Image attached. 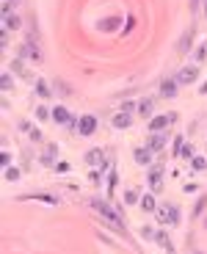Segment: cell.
<instances>
[{"label": "cell", "mask_w": 207, "mask_h": 254, "mask_svg": "<svg viewBox=\"0 0 207 254\" xmlns=\"http://www.w3.org/2000/svg\"><path fill=\"white\" fill-rule=\"evenodd\" d=\"M88 207L94 210L97 216H100V218H102V221H105L111 229H116V232H125V224H122L119 210L113 207L111 202H105V199H88Z\"/></svg>", "instance_id": "6da1fadb"}, {"label": "cell", "mask_w": 207, "mask_h": 254, "mask_svg": "<svg viewBox=\"0 0 207 254\" xmlns=\"http://www.w3.org/2000/svg\"><path fill=\"white\" fill-rule=\"evenodd\" d=\"M155 216H157V221H160V224H171V227H177V224H180V207H177V204L163 202V204H157Z\"/></svg>", "instance_id": "7a4b0ae2"}, {"label": "cell", "mask_w": 207, "mask_h": 254, "mask_svg": "<svg viewBox=\"0 0 207 254\" xmlns=\"http://www.w3.org/2000/svg\"><path fill=\"white\" fill-rule=\"evenodd\" d=\"M163 174H166L163 163L149 166V172H146V183H149V190H152V193H160V188H163Z\"/></svg>", "instance_id": "3957f363"}, {"label": "cell", "mask_w": 207, "mask_h": 254, "mask_svg": "<svg viewBox=\"0 0 207 254\" xmlns=\"http://www.w3.org/2000/svg\"><path fill=\"white\" fill-rule=\"evenodd\" d=\"M174 80L180 83V86H194V83L199 80V66H196V64H185V66L174 75Z\"/></svg>", "instance_id": "277c9868"}, {"label": "cell", "mask_w": 207, "mask_h": 254, "mask_svg": "<svg viewBox=\"0 0 207 254\" xmlns=\"http://www.w3.org/2000/svg\"><path fill=\"white\" fill-rule=\"evenodd\" d=\"M174 122H177V114H174V111H171V114L152 116V119H149V127H146V130H149V133H163L166 127L174 125Z\"/></svg>", "instance_id": "5b68a950"}, {"label": "cell", "mask_w": 207, "mask_h": 254, "mask_svg": "<svg viewBox=\"0 0 207 254\" xmlns=\"http://www.w3.org/2000/svg\"><path fill=\"white\" fill-rule=\"evenodd\" d=\"M19 58H28V61L31 64H42V47L36 45V42H33V39H28L25 45L19 47Z\"/></svg>", "instance_id": "8992f818"}, {"label": "cell", "mask_w": 207, "mask_h": 254, "mask_svg": "<svg viewBox=\"0 0 207 254\" xmlns=\"http://www.w3.org/2000/svg\"><path fill=\"white\" fill-rule=\"evenodd\" d=\"M19 25H22V19L14 11V6L3 3V31H19Z\"/></svg>", "instance_id": "52a82bcc"}, {"label": "cell", "mask_w": 207, "mask_h": 254, "mask_svg": "<svg viewBox=\"0 0 207 254\" xmlns=\"http://www.w3.org/2000/svg\"><path fill=\"white\" fill-rule=\"evenodd\" d=\"M53 122H56V125H61V127H75L77 125L75 116L69 114L67 105H56V108H53Z\"/></svg>", "instance_id": "ba28073f"}, {"label": "cell", "mask_w": 207, "mask_h": 254, "mask_svg": "<svg viewBox=\"0 0 207 254\" xmlns=\"http://www.w3.org/2000/svg\"><path fill=\"white\" fill-rule=\"evenodd\" d=\"M77 133L80 135H94L97 133V119L91 114H86V116H80L77 119Z\"/></svg>", "instance_id": "9c48e42d"}, {"label": "cell", "mask_w": 207, "mask_h": 254, "mask_svg": "<svg viewBox=\"0 0 207 254\" xmlns=\"http://www.w3.org/2000/svg\"><path fill=\"white\" fill-rule=\"evenodd\" d=\"M39 163H42V166H53V169H56V163H58V146L56 144L44 146L42 155H39Z\"/></svg>", "instance_id": "30bf717a"}, {"label": "cell", "mask_w": 207, "mask_h": 254, "mask_svg": "<svg viewBox=\"0 0 207 254\" xmlns=\"http://www.w3.org/2000/svg\"><path fill=\"white\" fill-rule=\"evenodd\" d=\"M152 155H155V152H152L149 146H136L133 158H136L138 166H146V169H149V166H152Z\"/></svg>", "instance_id": "8fae6325"}, {"label": "cell", "mask_w": 207, "mask_h": 254, "mask_svg": "<svg viewBox=\"0 0 207 254\" xmlns=\"http://www.w3.org/2000/svg\"><path fill=\"white\" fill-rule=\"evenodd\" d=\"M86 163L88 166H102V172H105V149H88L86 152Z\"/></svg>", "instance_id": "7c38bea8"}, {"label": "cell", "mask_w": 207, "mask_h": 254, "mask_svg": "<svg viewBox=\"0 0 207 254\" xmlns=\"http://www.w3.org/2000/svg\"><path fill=\"white\" fill-rule=\"evenodd\" d=\"M111 125L116 127V130H127V127L133 125V114H127V111H119V114H113Z\"/></svg>", "instance_id": "4fadbf2b"}, {"label": "cell", "mask_w": 207, "mask_h": 254, "mask_svg": "<svg viewBox=\"0 0 207 254\" xmlns=\"http://www.w3.org/2000/svg\"><path fill=\"white\" fill-rule=\"evenodd\" d=\"M152 114H155V100H152V97H144V100H138V116L149 119Z\"/></svg>", "instance_id": "5bb4252c"}, {"label": "cell", "mask_w": 207, "mask_h": 254, "mask_svg": "<svg viewBox=\"0 0 207 254\" xmlns=\"http://www.w3.org/2000/svg\"><path fill=\"white\" fill-rule=\"evenodd\" d=\"M166 141H169V138H166V133H152L149 141H146V146H149L152 152H160V149L166 146Z\"/></svg>", "instance_id": "9a60e30c"}, {"label": "cell", "mask_w": 207, "mask_h": 254, "mask_svg": "<svg viewBox=\"0 0 207 254\" xmlns=\"http://www.w3.org/2000/svg\"><path fill=\"white\" fill-rule=\"evenodd\" d=\"M177 89H180V83L171 77V80H163V86H160V97H174Z\"/></svg>", "instance_id": "2e32d148"}, {"label": "cell", "mask_w": 207, "mask_h": 254, "mask_svg": "<svg viewBox=\"0 0 207 254\" xmlns=\"http://www.w3.org/2000/svg\"><path fill=\"white\" fill-rule=\"evenodd\" d=\"M155 243H160V246H163L169 254H174V243L169 241V232H157V235H155Z\"/></svg>", "instance_id": "e0dca14e"}, {"label": "cell", "mask_w": 207, "mask_h": 254, "mask_svg": "<svg viewBox=\"0 0 207 254\" xmlns=\"http://www.w3.org/2000/svg\"><path fill=\"white\" fill-rule=\"evenodd\" d=\"M33 83H36V86H33V91H36L39 97H44V100H47V97L53 94V89H50V86H47L44 80H33Z\"/></svg>", "instance_id": "ac0fdd59"}, {"label": "cell", "mask_w": 207, "mask_h": 254, "mask_svg": "<svg viewBox=\"0 0 207 254\" xmlns=\"http://www.w3.org/2000/svg\"><path fill=\"white\" fill-rule=\"evenodd\" d=\"M141 207H144L146 213H155V210H157V204H155V193H146V196L141 199Z\"/></svg>", "instance_id": "d6986e66"}, {"label": "cell", "mask_w": 207, "mask_h": 254, "mask_svg": "<svg viewBox=\"0 0 207 254\" xmlns=\"http://www.w3.org/2000/svg\"><path fill=\"white\" fill-rule=\"evenodd\" d=\"M14 72H17L19 77H25V80H33V75L25 69V66H22V61H14Z\"/></svg>", "instance_id": "ffe728a7"}, {"label": "cell", "mask_w": 207, "mask_h": 254, "mask_svg": "<svg viewBox=\"0 0 207 254\" xmlns=\"http://www.w3.org/2000/svg\"><path fill=\"white\" fill-rule=\"evenodd\" d=\"M191 166H194L196 172H205V169H207V160L202 158V155H194V158H191Z\"/></svg>", "instance_id": "44dd1931"}, {"label": "cell", "mask_w": 207, "mask_h": 254, "mask_svg": "<svg viewBox=\"0 0 207 254\" xmlns=\"http://www.w3.org/2000/svg\"><path fill=\"white\" fill-rule=\"evenodd\" d=\"M36 119L44 122V119H53V111H47L44 105H36Z\"/></svg>", "instance_id": "7402d4cb"}, {"label": "cell", "mask_w": 207, "mask_h": 254, "mask_svg": "<svg viewBox=\"0 0 207 254\" xmlns=\"http://www.w3.org/2000/svg\"><path fill=\"white\" fill-rule=\"evenodd\" d=\"M3 172H6V180H8V183L19 180V169H17V166H8V169H3Z\"/></svg>", "instance_id": "603a6c76"}, {"label": "cell", "mask_w": 207, "mask_h": 254, "mask_svg": "<svg viewBox=\"0 0 207 254\" xmlns=\"http://www.w3.org/2000/svg\"><path fill=\"white\" fill-rule=\"evenodd\" d=\"M0 86H3V91H8L14 86V77L8 75V72H3V77H0Z\"/></svg>", "instance_id": "cb8c5ba5"}, {"label": "cell", "mask_w": 207, "mask_h": 254, "mask_svg": "<svg viewBox=\"0 0 207 254\" xmlns=\"http://www.w3.org/2000/svg\"><path fill=\"white\" fill-rule=\"evenodd\" d=\"M125 202H127V204H136V202H138V190H136V188L125 190Z\"/></svg>", "instance_id": "d4e9b609"}, {"label": "cell", "mask_w": 207, "mask_h": 254, "mask_svg": "<svg viewBox=\"0 0 207 254\" xmlns=\"http://www.w3.org/2000/svg\"><path fill=\"white\" fill-rule=\"evenodd\" d=\"M180 158H194V144H182Z\"/></svg>", "instance_id": "484cf974"}, {"label": "cell", "mask_w": 207, "mask_h": 254, "mask_svg": "<svg viewBox=\"0 0 207 254\" xmlns=\"http://www.w3.org/2000/svg\"><path fill=\"white\" fill-rule=\"evenodd\" d=\"M155 235H157V232H155L152 227H141V238H146V241H155Z\"/></svg>", "instance_id": "4316f807"}, {"label": "cell", "mask_w": 207, "mask_h": 254, "mask_svg": "<svg viewBox=\"0 0 207 254\" xmlns=\"http://www.w3.org/2000/svg\"><path fill=\"white\" fill-rule=\"evenodd\" d=\"M188 45H191V33H185V36H182V42H180V47H177V50H180V53H185V50H188Z\"/></svg>", "instance_id": "83f0119b"}, {"label": "cell", "mask_w": 207, "mask_h": 254, "mask_svg": "<svg viewBox=\"0 0 207 254\" xmlns=\"http://www.w3.org/2000/svg\"><path fill=\"white\" fill-rule=\"evenodd\" d=\"M196 61H205V58H207V45H199V50H196Z\"/></svg>", "instance_id": "f1b7e54d"}, {"label": "cell", "mask_w": 207, "mask_h": 254, "mask_svg": "<svg viewBox=\"0 0 207 254\" xmlns=\"http://www.w3.org/2000/svg\"><path fill=\"white\" fill-rule=\"evenodd\" d=\"M205 202H207V199L202 196V199H199V204L194 207V218H196V216H202V210H205Z\"/></svg>", "instance_id": "f546056e"}, {"label": "cell", "mask_w": 207, "mask_h": 254, "mask_svg": "<svg viewBox=\"0 0 207 254\" xmlns=\"http://www.w3.org/2000/svg\"><path fill=\"white\" fill-rule=\"evenodd\" d=\"M0 163H3V169H8V166H11V155L3 152V155H0Z\"/></svg>", "instance_id": "4dcf8cb0"}, {"label": "cell", "mask_w": 207, "mask_h": 254, "mask_svg": "<svg viewBox=\"0 0 207 254\" xmlns=\"http://www.w3.org/2000/svg\"><path fill=\"white\" fill-rule=\"evenodd\" d=\"M171 146H174L171 152H174V155H180V149H182V138H180V135H177V138H174V144H171Z\"/></svg>", "instance_id": "1f68e13d"}, {"label": "cell", "mask_w": 207, "mask_h": 254, "mask_svg": "<svg viewBox=\"0 0 207 254\" xmlns=\"http://www.w3.org/2000/svg\"><path fill=\"white\" fill-rule=\"evenodd\" d=\"M19 130H22V133H31L33 127H31V122H25V119H22V122H19Z\"/></svg>", "instance_id": "d6a6232c"}, {"label": "cell", "mask_w": 207, "mask_h": 254, "mask_svg": "<svg viewBox=\"0 0 207 254\" xmlns=\"http://www.w3.org/2000/svg\"><path fill=\"white\" fill-rule=\"evenodd\" d=\"M8 45V31H0V47Z\"/></svg>", "instance_id": "836d02e7"}, {"label": "cell", "mask_w": 207, "mask_h": 254, "mask_svg": "<svg viewBox=\"0 0 207 254\" xmlns=\"http://www.w3.org/2000/svg\"><path fill=\"white\" fill-rule=\"evenodd\" d=\"M28 135H31L33 141H42V130H36V127H33V130H31V133H28Z\"/></svg>", "instance_id": "e575fe53"}, {"label": "cell", "mask_w": 207, "mask_h": 254, "mask_svg": "<svg viewBox=\"0 0 207 254\" xmlns=\"http://www.w3.org/2000/svg\"><path fill=\"white\" fill-rule=\"evenodd\" d=\"M56 91H58V94H69V89H67V86H61V80L56 83Z\"/></svg>", "instance_id": "d590c367"}, {"label": "cell", "mask_w": 207, "mask_h": 254, "mask_svg": "<svg viewBox=\"0 0 207 254\" xmlns=\"http://www.w3.org/2000/svg\"><path fill=\"white\" fill-rule=\"evenodd\" d=\"M56 172H69V163H61V160H58V163H56Z\"/></svg>", "instance_id": "8d00e7d4"}, {"label": "cell", "mask_w": 207, "mask_h": 254, "mask_svg": "<svg viewBox=\"0 0 207 254\" xmlns=\"http://www.w3.org/2000/svg\"><path fill=\"white\" fill-rule=\"evenodd\" d=\"M3 3H8V6H17L19 0H3Z\"/></svg>", "instance_id": "74e56055"}, {"label": "cell", "mask_w": 207, "mask_h": 254, "mask_svg": "<svg viewBox=\"0 0 207 254\" xmlns=\"http://www.w3.org/2000/svg\"><path fill=\"white\" fill-rule=\"evenodd\" d=\"M196 6H199V0H191V8H194V11H196Z\"/></svg>", "instance_id": "f35d334b"}, {"label": "cell", "mask_w": 207, "mask_h": 254, "mask_svg": "<svg viewBox=\"0 0 207 254\" xmlns=\"http://www.w3.org/2000/svg\"><path fill=\"white\" fill-rule=\"evenodd\" d=\"M205 14H207V0H205Z\"/></svg>", "instance_id": "ab89813d"}]
</instances>
